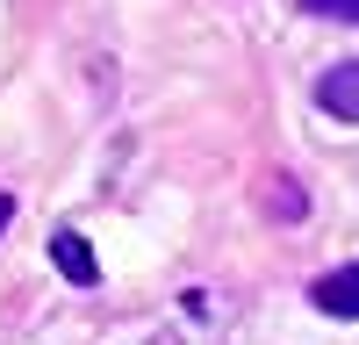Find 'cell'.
I'll return each instance as SVG.
<instances>
[{
  "instance_id": "5b68a950",
  "label": "cell",
  "mask_w": 359,
  "mask_h": 345,
  "mask_svg": "<svg viewBox=\"0 0 359 345\" xmlns=\"http://www.w3.org/2000/svg\"><path fill=\"white\" fill-rule=\"evenodd\" d=\"M15 223V194H0V230H8Z\"/></svg>"
},
{
  "instance_id": "6da1fadb",
  "label": "cell",
  "mask_w": 359,
  "mask_h": 345,
  "mask_svg": "<svg viewBox=\"0 0 359 345\" xmlns=\"http://www.w3.org/2000/svg\"><path fill=\"white\" fill-rule=\"evenodd\" d=\"M316 108L338 115V123H359V58H345V65H331L316 79Z\"/></svg>"
},
{
  "instance_id": "3957f363",
  "label": "cell",
  "mask_w": 359,
  "mask_h": 345,
  "mask_svg": "<svg viewBox=\"0 0 359 345\" xmlns=\"http://www.w3.org/2000/svg\"><path fill=\"white\" fill-rule=\"evenodd\" d=\"M50 259H57V273H72L79 288H94V280H101V259H94V245H86L72 223H65V230L50 238Z\"/></svg>"
},
{
  "instance_id": "7a4b0ae2",
  "label": "cell",
  "mask_w": 359,
  "mask_h": 345,
  "mask_svg": "<svg viewBox=\"0 0 359 345\" xmlns=\"http://www.w3.org/2000/svg\"><path fill=\"white\" fill-rule=\"evenodd\" d=\"M309 302H316L323 316H359V259L338 266V273H323V280L309 288Z\"/></svg>"
},
{
  "instance_id": "277c9868",
  "label": "cell",
  "mask_w": 359,
  "mask_h": 345,
  "mask_svg": "<svg viewBox=\"0 0 359 345\" xmlns=\"http://www.w3.org/2000/svg\"><path fill=\"white\" fill-rule=\"evenodd\" d=\"M302 15H323V22H359V0H294Z\"/></svg>"
}]
</instances>
